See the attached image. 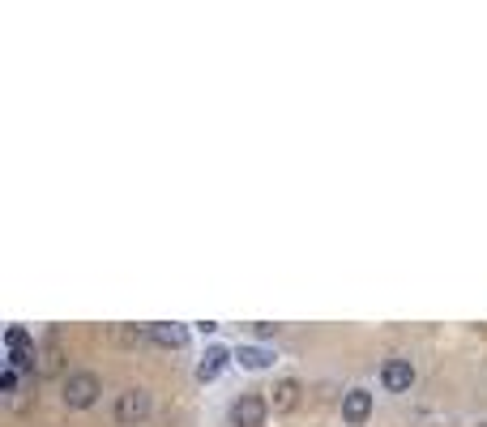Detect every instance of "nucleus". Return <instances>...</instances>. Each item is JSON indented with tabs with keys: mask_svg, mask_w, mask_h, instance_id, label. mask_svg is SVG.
I'll use <instances>...</instances> for the list:
<instances>
[{
	"mask_svg": "<svg viewBox=\"0 0 487 427\" xmlns=\"http://www.w3.org/2000/svg\"><path fill=\"white\" fill-rule=\"evenodd\" d=\"M0 389H5V394H17V368H9V363H5V372H0Z\"/></svg>",
	"mask_w": 487,
	"mask_h": 427,
	"instance_id": "11",
	"label": "nucleus"
},
{
	"mask_svg": "<svg viewBox=\"0 0 487 427\" xmlns=\"http://www.w3.org/2000/svg\"><path fill=\"white\" fill-rule=\"evenodd\" d=\"M56 372H60V346L48 342L43 355H39V377H56Z\"/></svg>",
	"mask_w": 487,
	"mask_h": 427,
	"instance_id": "10",
	"label": "nucleus"
},
{
	"mask_svg": "<svg viewBox=\"0 0 487 427\" xmlns=\"http://www.w3.org/2000/svg\"><path fill=\"white\" fill-rule=\"evenodd\" d=\"M299 394H304V385L295 377H282L274 385V397H270V406H274V414H287V411H295L299 406Z\"/></svg>",
	"mask_w": 487,
	"mask_h": 427,
	"instance_id": "6",
	"label": "nucleus"
},
{
	"mask_svg": "<svg viewBox=\"0 0 487 427\" xmlns=\"http://www.w3.org/2000/svg\"><path fill=\"white\" fill-rule=\"evenodd\" d=\"M235 359H240V368H248V372H261V368H270V350H261V346H240L235 350Z\"/></svg>",
	"mask_w": 487,
	"mask_h": 427,
	"instance_id": "9",
	"label": "nucleus"
},
{
	"mask_svg": "<svg viewBox=\"0 0 487 427\" xmlns=\"http://www.w3.org/2000/svg\"><path fill=\"white\" fill-rule=\"evenodd\" d=\"M98 397H103V380H98V372H69L65 377V389H60V402H65L69 411H90V406H98Z\"/></svg>",
	"mask_w": 487,
	"mask_h": 427,
	"instance_id": "1",
	"label": "nucleus"
},
{
	"mask_svg": "<svg viewBox=\"0 0 487 427\" xmlns=\"http://www.w3.org/2000/svg\"><path fill=\"white\" fill-rule=\"evenodd\" d=\"M410 385H415V363L410 359L393 355V359L381 363V389L385 394H410Z\"/></svg>",
	"mask_w": 487,
	"mask_h": 427,
	"instance_id": "4",
	"label": "nucleus"
},
{
	"mask_svg": "<svg viewBox=\"0 0 487 427\" xmlns=\"http://www.w3.org/2000/svg\"><path fill=\"white\" fill-rule=\"evenodd\" d=\"M150 411H154V397H150V389H142V385H129L124 394H115L112 419L120 427H142L150 419Z\"/></svg>",
	"mask_w": 487,
	"mask_h": 427,
	"instance_id": "2",
	"label": "nucleus"
},
{
	"mask_svg": "<svg viewBox=\"0 0 487 427\" xmlns=\"http://www.w3.org/2000/svg\"><path fill=\"white\" fill-rule=\"evenodd\" d=\"M146 333H150V342L167 346V350H179V346L188 342V329L184 325H150Z\"/></svg>",
	"mask_w": 487,
	"mask_h": 427,
	"instance_id": "7",
	"label": "nucleus"
},
{
	"mask_svg": "<svg viewBox=\"0 0 487 427\" xmlns=\"http://www.w3.org/2000/svg\"><path fill=\"white\" fill-rule=\"evenodd\" d=\"M368 414H372V394H368V389H346V394H342V419H346V423L351 427H359V423H368Z\"/></svg>",
	"mask_w": 487,
	"mask_h": 427,
	"instance_id": "5",
	"label": "nucleus"
},
{
	"mask_svg": "<svg viewBox=\"0 0 487 427\" xmlns=\"http://www.w3.org/2000/svg\"><path fill=\"white\" fill-rule=\"evenodd\" d=\"M223 368H227V350H223V346H210V350H206V359H201V368H197V377H201V380H218Z\"/></svg>",
	"mask_w": 487,
	"mask_h": 427,
	"instance_id": "8",
	"label": "nucleus"
},
{
	"mask_svg": "<svg viewBox=\"0 0 487 427\" xmlns=\"http://www.w3.org/2000/svg\"><path fill=\"white\" fill-rule=\"evenodd\" d=\"M231 427H265V419H270V402L261 394H240L235 402H231L227 411Z\"/></svg>",
	"mask_w": 487,
	"mask_h": 427,
	"instance_id": "3",
	"label": "nucleus"
}]
</instances>
